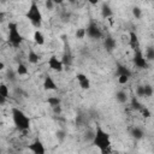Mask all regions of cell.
<instances>
[{
	"label": "cell",
	"mask_w": 154,
	"mask_h": 154,
	"mask_svg": "<svg viewBox=\"0 0 154 154\" xmlns=\"http://www.w3.org/2000/svg\"><path fill=\"white\" fill-rule=\"evenodd\" d=\"M140 112L142 113V116H143L144 118H149V117L152 116V113H150V111H149V109H148L147 107H144V106L142 107V109H141Z\"/></svg>",
	"instance_id": "obj_31"
},
{
	"label": "cell",
	"mask_w": 154,
	"mask_h": 154,
	"mask_svg": "<svg viewBox=\"0 0 154 154\" xmlns=\"http://www.w3.org/2000/svg\"><path fill=\"white\" fill-rule=\"evenodd\" d=\"M16 73L17 76H25L28 73V67L24 64H18L17 69H16Z\"/></svg>",
	"instance_id": "obj_21"
},
{
	"label": "cell",
	"mask_w": 154,
	"mask_h": 154,
	"mask_svg": "<svg viewBox=\"0 0 154 154\" xmlns=\"http://www.w3.org/2000/svg\"><path fill=\"white\" fill-rule=\"evenodd\" d=\"M6 77H7V79H8L10 82H16V79H17V73H16V71H13V70H8L7 73H6Z\"/></svg>",
	"instance_id": "obj_26"
},
{
	"label": "cell",
	"mask_w": 154,
	"mask_h": 154,
	"mask_svg": "<svg viewBox=\"0 0 154 154\" xmlns=\"http://www.w3.org/2000/svg\"><path fill=\"white\" fill-rule=\"evenodd\" d=\"M55 136H57V138H58L59 141H64V138H65L66 134H65V131H64V130H58V131L55 132Z\"/></svg>",
	"instance_id": "obj_30"
},
{
	"label": "cell",
	"mask_w": 154,
	"mask_h": 154,
	"mask_svg": "<svg viewBox=\"0 0 154 154\" xmlns=\"http://www.w3.org/2000/svg\"><path fill=\"white\" fill-rule=\"evenodd\" d=\"M144 87V97H150L153 95V87L150 84H143Z\"/></svg>",
	"instance_id": "obj_25"
},
{
	"label": "cell",
	"mask_w": 154,
	"mask_h": 154,
	"mask_svg": "<svg viewBox=\"0 0 154 154\" xmlns=\"http://www.w3.org/2000/svg\"><path fill=\"white\" fill-rule=\"evenodd\" d=\"M4 69H5V64H4L2 61H0V71L4 70Z\"/></svg>",
	"instance_id": "obj_36"
},
{
	"label": "cell",
	"mask_w": 154,
	"mask_h": 154,
	"mask_svg": "<svg viewBox=\"0 0 154 154\" xmlns=\"http://www.w3.org/2000/svg\"><path fill=\"white\" fill-rule=\"evenodd\" d=\"M28 149H29L32 154H46V147H45V144L42 143V141L38 140V138L34 140V141L28 146Z\"/></svg>",
	"instance_id": "obj_7"
},
{
	"label": "cell",
	"mask_w": 154,
	"mask_h": 154,
	"mask_svg": "<svg viewBox=\"0 0 154 154\" xmlns=\"http://www.w3.org/2000/svg\"><path fill=\"white\" fill-rule=\"evenodd\" d=\"M130 135H131V137L135 138V140H142V138L144 137V131H143L141 128H138V126H134V128L130 130Z\"/></svg>",
	"instance_id": "obj_15"
},
{
	"label": "cell",
	"mask_w": 154,
	"mask_h": 154,
	"mask_svg": "<svg viewBox=\"0 0 154 154\" xmlns=\"http://www.w3.org/2000/svg\"><path fill=\"white\" fill-rule=\"evenodd\" d=\"M129 77H126V76H119L118 77V82L120 83V84H126L128 82H129Z\"/></svg>",
	"instance_id": "obj_33"
},
{
	"label": "cell",
	"mask_w": 154,
	"mask_h": 154,
	"mask_svg": "<svg viewBox=\"0 0 154 154\" xmlns=\"http://www.w3.org/2000/svg\"><path fill=\"white\" fill-rule=\"evenodd\" d=\"M34 41H35V43L38 45V46L45 45V35H43L40 30H36V31L34 32Z\"/></svg>",
	"instance_id": "obj_17"
},
{
	"label": "cell",
	"mask_w": 154,
	"mask_h": 154,
	"mask_svg": "<svg viewBox=\"0 0 154 154\" xmlns=\"http://www.w3.org/2000/svg\"><path fill=\"white\" fill-rule=\"evenodd\" d=\"M6 100H7V99H5L4 96H1V95H0V106H2V105H5V102H6Z\"/></svg>",
	"instance_id": "obj_35"
},
{
	"label": "cell",
	"mask_w": 154,
	"mask_h": 154,
	"mask_svg": "<svg viewBox=\"0 0 154 154\" xmlns=\"http://www.w3.org/2000/svg\"><path fill=\"white\" fill-rule=\"evenodd\" d=\"M0 95L4 96L5 99L8 97V87H7V84L0 83Z\"/></svg>",
	"instance_id": "obj_24"
},
{
	"label": "cell",
	"mask_w": 154,
	"mask_h": 154,
	"mask_svg": "<svg viewBox=\"0 0 154 154\" xmlns=\"http://www.w3.org/2000/svg\"><path fill=\"white\" fill-rule=\"evenodd\" d=\"M85 36H88L93 40H99V38L102 37V31L95 22H90L89 25L85 29Z\"/></svg>",
	"instance_id": "obj_6"
},
{
	"label": "cell",
	"mask_w": 154,
	"mask_h": 154,
	"mask_svg": "<svg viewBox=\"0 0 154 154\" xmlns=\"http://www.w3.org/2000/svg\"><path fill=\"white\" fill-rule=\"evenodd\" d=\"M28 61L30 64H37L40 61V55L34 49H30L29 53H28Z\"/></svg>",
	"instance_id": "obj_16"
},
{
	"label": "cell",
	"mask_w": 154,
	"mask_h": 154,
	"mask_svg": "<svg viewBox=\"0 0 154 154\" xmlns=\"http://www.w3.org/2000/svg\"><path fill=\"white\" fill-rule=\"evenodd\" d=\"M45 6H46V8L47 10H53L54 8V1H52V0H46V2H45Z\"/></svg>",
	"instance_id": "obj_32"
},
{
	"label": "cell",
	"mask_w": 154,
	"mask_h": 154,
	"mask_svg": "<svg viewBox=\"0 0 154 154\" xmlns=\"http://www.w3.org/2000/svg\"><path fill=\"white\" fill-rule=\"evenodd\" d=\"M76 79L79 84V87L83 90H88L90 88V79L84 75V73H77L76 75Z\"/></svg>",
	"instance_id": "obj_9"
},
{
	"label": "cell",
	"mask_w": 154,
	"mask_h": 154,
	"mask_svg": "<svg viewBox=\"0 0 154 154\" xmlns=\"http://www.w3.org/2000/svg\"><path fill=\"white\" fill-rule=\"evenodd\" d=\"M43 89L45 90H57L58 89V85L55 83V81L53 79L52 76L47 75L43 79Z\"/></svg>",
	"instance_id": "obj_12"
},
{
	"label": "cell",
	"mask_w": 154,
	"mask_h": 154,
	"mask_svg": "<svg viewBox=\"0 0 154 154\" xmlns=\"http://www.w3.org/2000/svg\"><path fill=\"white\" fill-rule=\"evenodd\" d=\"M116 100L119 103H125L128 101V94L124 90H119V91L116 93Z\"/></svg>",
	"instance_id": "obj_19"
},
{
	"label": "cell",
	"mask_w": 154,
	"mask_h": 154,
	"mask_svg": "<svg viewBox=\"0 0 154 154\" xmlns=\"http://www.w3.org/2000/svg\"><path fill=\"white\" fill-rule=\"evenodd\" d=\"M132 16H134L136 19H140V18L142 17V10H141L138 6L132 7Z\"/></svg>",
	"instance_id": "obj_27"
},
{
	"label": "cell",
	"mask_w": 154,
	"mask_h": 154,
	"mask_svg": "<svg viewBox=\"0 0 154 154\" xmlns=\"http://www.w3.org/2000/svg\"><path fill=\"white\" fill-rule=\"evenodd\" d=\"M132 63H134V65H135L137 69H140V70H147V69H149V66H150L149 63L146 60V58H144V55H143V53H142L141 49L135 52L134 58H132Z\"/></svg>",
	"instance_id": "obj_5"
},
{
	"label": "cell",
	"mask_w": 154,
	"mask_h": 154,
	"mask_svg": "<svg viewBox=\"0 0 154 154\" xmlns=\"http://www.w3.org/2000/svg\"><path fill=\"white\" fill-rule=\"evenodd\" d=\"M25 17H26V19H29V22L31 23L32 26H35L37 29L42 26L43 17H42V12H41L36 1H31L30 7L25 13Z\"/></svg>",
	"instance_id": "obj_3"
},
{
	"label": "cell",
	"mask_w": 154,
	"mask_h": 154,
	"mask_svg": "<svg viewBox=\"0 0 154 154\" xmlns=\"http://www.w3.org/2000/svg\"><path fill=\"white\" fill-rule=\"evenodd\" d=\"M91 144L101 152V154H109L112 152L111 146V136L107 131H105L101 125H96L94 136L91 138Z\"/></svg>",
	"instance_id": "obj_1"
},
{
	"label": "cell",
	"mask_w": 154,
	"mask_h": 154,
	"mask_svg": "<svg viewBox=\"0 0 154 154\" xmlns=\"http://www.w3.org/2000/svg\"><path fill=\"white\" fill-rule=\"evenodd\" d=\"M0 154H1V148H0Z\"/></svg>",
	"instance_id": "obj_38"
},
{
	"label": "cell",
	"mask_w": 154,
	"mask_h": 154,
	"mask_svg": "<svg viewBox=\"0 0 154 154\" xmlns=\"http://www.w3.org/2000/svg\"><path fill=\"white\" fill-rule=\"evenodd\" d=\"M100 12H101V17L105 18V19H108V18H111V17L113 16V10H112V7L109 6V4H107V2H103V4L101 5Z\"/></svg>",
	"instance_id": "obj_14"
},
{
	"label": "cell",
	"mask_w": 154,
	"mask_h": 154,
	"mask_svg": "<svg viewBox=\"0 0 154 154\" xmlns=\"http://www.w3.org/2000/svg\"><path fill=\"white\" fill-rule=\"evenodd\" d=\"M0 41H1V37H0Z\"/></svg>",
	"instance_id": "obj_39"
},
{
	"label": "cell",
	"mask_w": 154,
	"mask_h": 154,
	"mask_svg": "<svg viewBox=\"0 0 154 154\" xmlns=\"http://www.w3.org/2000/svg\"><path fill=\"white\" fill-rule=\"evenodd\" d=\"M12 119L18 131H26L30 129V118L20 108L17 107L12 108Z\"/></svg>",
	"instance_id": "obj_2"
},
{
	"label": "cell",
	"mask_w": 154,
	"mask_h": 154,
	"mask_svg": "<svg viewBox=\"0 0 154 154\" xmlns=\"http://www.w3.org/2000/svg\"><path fill=\"white\" fill-rule=\"evenodd\" d=\"M4 12H0V20H4Z\"/></svg>",
	"instance_id": "obj_37"
},
{
	"label": "cell",
	"mask_w": 154,
	"mask_h": 154,
	"mask_svg": "<svg viewBox=\"0 0 154 154\" xmlns=\"http://www.w3.org/2000/svg\"><path fill=\"white\" fill-rule=\"evenodd\" d=\"M103 47H105V49H106L107 52L114 51L116 47H117V41H116V38H114L113 36H111V35H107V36L105 37V40H103Z\"/></svg>",
	"instance_id": "obj_11"
},
{
	"label": "cell",
	"mask_w": 154,
	"mask_h": 154,
	"mask_svg": "<svg viewBox=\"0 0 154 154\" xmlns=\"http://www.w3.org/2000/svg\"><path fill=\"white\" fill-rule=\"evenodd\" d=\"M76 37H77L78 40L84 38V37H85V29H84V28L77 29V31H76Z\"/></svg>",
	"instance_id": "obj_29"
},
{
	"label": "cell",
	"mask_w": 154,
	"mask_h": 154,
	"mask_svg": "<svg viewBox=\"0 0 154 154\" xmlns=\"http://www.w3.org/2000/svg\"><path fill=\"white\" fill-rule=\"evenodd\" d=\"M130 106H131V109H134V111H141L142 107H143V105L138 101L137 96H132V97H131V100H130Z\"/></svg>",
	"instance_id": "obj_18"
},
{
	"label": "cell",
	"mask_w": 154,
	"mask_h": 154,
	"mask_svg": "<svg viewBox=\"0 0 154 154\" xmlns=\"http://www.w3.org/2000/svg\"><path fill=\"white\" fill-rule=\"evenodd\" d=\"M146 60L149 63L152 60H154V47L153 46H148L146 49Z\"/></svg>",
	"instance_id": "obj_22"
},
{
	"label": "cell",
	"mask_w": 154,
	"mask_h": 154,
	"mask_svg": "<svg viewBox=\"0 0 154 154\" xmlns=\"http://www.w3.org/2000/svg\"><path fill=\"white\" fill-rule=\"evenodd\" d=\"M24 41V37L23 35L19 32V29H18V24L14 23V22H10L8 23V35H7V42L14 47V48H18Z\"/></svg>",
	"instance_id": "obj_4"
},
{
	"label": "cell",
	"mask_w": 154,
	"mask_h": 154,
	"mask_svg": "<svg viewBox=\"0 0 154 154\" xmlns=\"http://www.w3.org/2000/svg\"><path fill=\"white\" fill-rule=\"evenodd\" d=\"M52 109H53V113L54 114H61V112H63V109H61V105L60 106H55V107H52Z\"/></svg>",
	"instance_id": "obj_34"
},
{
	"label": "cell",
	"mask_w": 154,
	"mask_h": 154,
	"mask_svg": "<svg viewBox=\"0 0 154 154\" xmlns=\"http://www.w3.org/2000/svg\"><path fill=\"white\" fill-rule=\"evenodd\" d=\"M47 103L51 107H55V106H60L61 105V100L58 96H51V97L47 99Z\"/></svg>",
	"instance_id": "obj_20"
},
{
	"label": "cell",
	"mask_w": 154,
	"mask_h": 154,
	"mask_svg": "<svg viewBox=\"0 0 154 154\" xmlns=\"http://www.w3.org/2000/svg\"><path fill=\"white\" fill-rule=\"evenodd\" d=\"M136 96L144 97V87H143V84L137 85V88H136Z\"/></svg>",
	"instance_id": "obj_28"
},
{
	"label": "cell",
	"mask_w": 154,
	"mask_h": 154,
	"mask_svg": "<svg viewBox=\"0 0 154 154\" xmlns=\"http://www.w3.org/2000/svg\"><path fill=\"white\" fill-rule=\"evenodd\" d=\"M48 66L51 70L53 71H57V72H61L64 70V65L61 63V60L57 57V55H52L49 59H48Z\"/></svg>",
	"instance_id": "obj_8"
},
{
	"label": "cell",
	"mask_w": 154,
	"mask_h": 154,
	"mask_svg": "<svg viewBox=\"0 0 154 154\" xmlns=\"http://www.w3.org/2000/svg\"><path fill=\"white\" fill-rule=\"evenodd\" d=\"M116 76L119 77V76H126V77H131V70L123 65V64H117V69H116Z\"/></svg>",
	"instance_id": "obj_13"
},
{
	"label": "cell",
	"mask_w": 154,
	"mask_h": 154,
	"mask_svg": "<svg viewBox=\"0 0 154 154\" xmlns=\"http://www.w3.org/2000/svg\"><path fill=\"white\" fill-rule=\"evenodd\" d=\"M61 63H63V65L70 66V65H71V63H72V57H71V54H70V53H65V54L63 55Z\"/></svg>",
	"instance_id": "obj_23"
},
{
	"label": "cell",
	"mask_w": 154,
	"mask_h": 154,
	"mask_svg": "<svg viewBox=\"0 0 154 154\" xmlns=\"http://www.w3.org/2000/svg\"><path fill=\"white\" fill-rule=\"evenodd\" d=\"M129 46L131 47V49H134V52L140 51V40L135 31H130L129 34Z\"/></svg>",
	"instance_id": "obj_10"
}]
</instances>
